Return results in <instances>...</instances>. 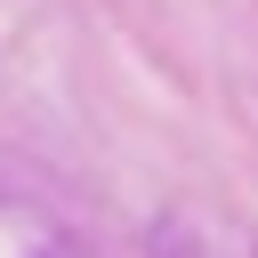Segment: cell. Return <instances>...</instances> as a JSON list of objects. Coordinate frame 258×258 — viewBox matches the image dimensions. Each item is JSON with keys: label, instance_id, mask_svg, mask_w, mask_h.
I'll return each mask as SVG.
<instances>
[]
</instances>
